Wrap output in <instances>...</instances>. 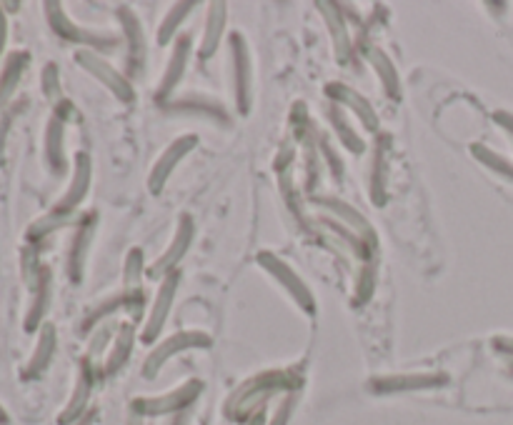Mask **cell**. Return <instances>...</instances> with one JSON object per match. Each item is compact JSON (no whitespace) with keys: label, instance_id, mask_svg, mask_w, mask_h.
I'll return each instance as SVG.
<instances>
[{"label":"cell","instance_id":"obj_1","mask_svg":"<svg viewBox=\"0 0 513 425\" xmlns=\"http://www.w3.org/2000/svg\"><path fill=\"white\" fill-rule=\"evenodd\" d=\"M28 63H31V58H28L26 53H13L11 58H8L6 68L0 73V113L6 110L8 100L16 93L18 83H21L23 78V70L28 68Z\"/></svg>","mask_w":513,"mask_h":425},{"label":"cell","instance_id":"obj_2","mask_svg":"<svg viewBox=\"0 0 513 425\" xmlns=\"http://www.w3.org/2000/svg\"><path fill=\"white\" fill-rule=\"evenodd\" d=\"M48 303H51V275L43 270L41 273V280H38L36 285V303H33L31 313H28L26 318V330H36L38 323H41L43 313H46Z\"/></svg>","mask_w":513,"mask_h":425},{"label":"cell","instance_id":"obj_3","mask_svg":"<svg viewBox=\"0 0 513 425\" xmlns=\"http://www.w3.org/2000/svg\"><path fill=\"white\" fill-rule=\"evenodd\" d=\"M53 348H56V335H53V328L48 325V328L43 330L41 340H38L36 355H33V363H31V373H38V370H43L48 363H51Z\"/></svg>","mask_w":513,"mask_h":425},{"label":"cell","instance_id":"obj_4","mask_svg":"<svg viewBox=\"0 0 513 425\" xmlns=\"http://www.w3.org/2000/svg\"><path fill=\"white\" fill-rule=\"evenodd\" d=\"M46 145H48V158H51V163L56 165V168H61V123H56V120L48 125Z\"/></svg>","mask_w":513,"mask_h":425},{"label":"cell","instance_id":"obj_5","mask_svg":"<svg viewBox=\"0 0 513 425\" xmlns=\"http://www.w3.org/2000/svg\"><path fill=\"white\" fill-rule=\"evenodd\" d=\"M13 118H16V110H3V113H0V165H3V160H6L8 130H11Z\"/></svg>","mask_w":513,"mask_h":425},{"label":"cell","instance_id":"obj_6","mask_svg":"<svg viewBox=\"0 0 513 425\" xmlns=\"http://www.w3.org/2000/svg\"><path fill=\"white\" fill-rule=\"evenodd\" d=\"M8 43V23H6V13H3V5H0V55L6 50Z\"/></svg>","mask_w":513,"mask_h":425}]
</instances>
